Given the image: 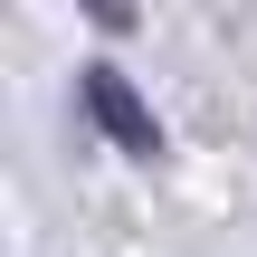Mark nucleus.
Returning a JSON list of instances; mask_svg holds the SVG:
<instances>
[{"instance_id": "nucleus-1", "label": "nucleus", "mask_w": 257, "mask_h": 257, "mask_svg": "<svg viewBox=\"0 0 257 257\" xmlns=\"http://www.w3.org/2000/svg\"><path fill=\"white\" fill-rule=\"evenodd\" d=\"M76 95H86V114H95V124H105L124 153H162V124H153V105H143V95H134L114 67H86V76H76Z\"/></svg>"}, {"instance_id": "nucleus-2", "label": "nucleus", "mask_w": 257, "mask_h": 257, "mask_svg": "<svg viewBox=\"0 0 257 257\" xmlns=\"http://www.w3.org/2000/svg\"><path fill=\"white\" fill-rule=\"evenodd\" d=\"M86 10H95L105 29H124V19H134V0H86Z\"/></svg>"}]
</instances>
